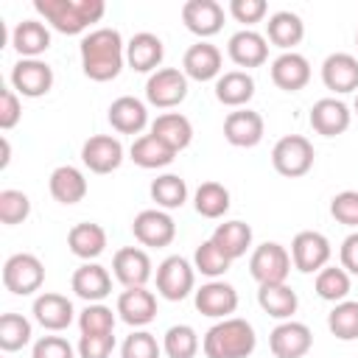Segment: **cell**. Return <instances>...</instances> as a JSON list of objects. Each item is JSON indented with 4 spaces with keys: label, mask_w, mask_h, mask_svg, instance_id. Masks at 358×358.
Returning a JSON list of instances; mask_svg holds the SVG:
<instances>
[{
    "label": "cell",
    "mask_w": 358,
    "mask_h": 358,
    "mask_svg": "<svg viewBox=\"0 0 358 358\" xmlns=\"http://www.w3.org/2000/svg\"><path fill=\"white\" fill-rule=\"evenodd\" d=\"M229 14L235 17V22H243L246 28H252L255 22H263V17L268 14L266 0H229Z\"/></svg>",
    "instance_id": "49"
},
{
    "label": "cell",
    "mask_w": 358,
    "mask_h": 358,
    "mask_svg": "<svg viewBox=\"0 0 358 358\" xmlns=\"http://www.w3.org/2000/svg\"><path fill=\"white\" fill-rule=\"evenodd\" d=\"M11 90L20 98H42L53 90V67L42 59H20L11 67Z\"/></svg>",
    "instance_id": "10"
},
{
    "label": "cell",
    "mask_w": 358,
    "mask_h": 358,
    "mask_svg": "<svg viewBox=\"0 0 358 358\" xmlns=\"http://www.w3.org/2000/svg\"><path fill=\"white\" fill-rule=\"evenodd\" d=\"M78 56H81V70L87 78L101 81V84L117 78L126 64V45H123L120 31L117 28L90 31L78 45Z\"/></svg>",
    "instance_id": "1"
},
{
    "label": "cell",
    "mask_w": 358,
    "mask_h": 358,
    "mask_svg": "<svg viewBox=\"0 0 358 358\" xmlns=\"http://www.w3.org/2000/svg\"><path fill=\"white\" fill-rule=\"evenodd\" d=\"M187 98V76L179 67H159L145 81V101L157 109H173Z\"/></svg>",
    "instance_id": "9"
},
{
    "label": "cell",
    "mask_w": 358,
    "mask_h": 358,
    "mask_svg": "<svg viewBox=\"0 0 358 358\" xmlns=\"http://www.w3.org/2000/svg\"><path fill=\"white\" fill-rule=\"evenodd\" d=\"M313 159H316L313 143L308 137H302V134H285L271 148V165H274V171L280 176H288V179L305 176L313 168Z\"/></svg>",
    "instance_id": "4"
},
{
    "label": "cell",
    "mask_w": 358,
    "mask_h": 358,
    "mask_svg": "<svg viewBox=\"0 0 358 358\" xmlns=\"http://www.w3.org/2000/svg\"><path fill=\"white\" fill-rule=\"evenodd\" d=\"M193 305L201 316L210 319H229L238 310V291L224 280H210L193 291Z\"/></svg>",
    "instance_id": "13"
},
{
    "label": "cell",
    "mask_w": 358,
    "mask_h": 358,
    "mask_svg": "<svg viewBox=\"0 0 358 358\" xmlns=\"http://www.w3.org/2000/svg\"><path fill=\"white\" fill-rule=\"evenodd\" d=\"M34 330L31 322L22 313H3L0 316V350L3 352H17L31 341Z\"/></svg>",
    "instance_id": "42"
},
{
    "label": "cell",
    "mask_w": 358,
    "mask_h": 358,
    "mask_svg": "<svg viewBox=\"0 0 358 358\" xmlns=\"http://www.w3.org/2000/svg\"><path fill=\"white\" fill-rule=\"evenodd\" d=\"M11 162V145H8V137H3V159H0V168H6Z\"/></svg>",
    "instance_id": "53"
},
{
    "label": "cell",
    "mask_w": 358,
    "mask_h": 358,
    "mask_svg": "<svg viewBox=\"0 0 358 358\" xmlns=\"http://www.w3.org/2000/svg\"><path fill=\"white\" fill-rule=\"evenodd\" d=\"M333 246L330 241L316 229H302L291 241V263L302 274H319L330 263Z\"/></svg>",
    "instance_id": "8"
},
{
    "label": "cell",
    "mask_w": 358,
    "mask_h": 358,
    "mask_svg": "<svg viewBox=\"0 0 358 358\" xmlns=\"http://www.w3.org/2000/svg\"><path fill=\"white\" fill-rule=\"evenodd\" d=\"M330 215L350 227V229H358V190H341L330 199Z\"/></svg>",
    "instance_id": "47"
},
{
    "label": "cell",
    "mask_w": 358,
    "mask_h": 358,
    "mask_svg": "<svg viewBox=\"0 0 358 358\" xmlns=\"http://www.w3.org/2000/svg\"><path fill=\"white\" fill-rule=\"evenodd\" d=\"M115 313L109 305L103 302H90L81 313H78V330L81 336H106L115 330Z\"/></svg>",
    "instance_id": "44"
},
{
    "label": "cell",
    "mask_w": 358,
    "mask_h": 358,
    "mask_svg": "<svg viewBox=\"0 0 358 358\" xmlns=\"http://www.w3.org/2000/svg\"><path fill=\"white\" fill-rule=\"evenodd\" d=\"M229 266H232V260L207 238V241H201L199 246H196V252H193V268L199 271V274H204V277H210V280H218V277H224L227 271H229Z\"/></svg>",
    "instance_id": "41"
},
{
    "label": "cell",
    "mask_w": 358,
    "mask_h": 358,
    "mask_svg": "<svg viewBox=\"0 0 358 358\" xmlns=\"http://www.w3.org/2000/svg\"><path fill=\"white\" fill-rule=\"evenodd\" d=\"M355 45H358V31H355Z\"/></svg>",
    "instance_id": "55"
},
{
    "label": "cell",
    "mask_w": 358,
    "mask_h": 358,
    "mask_svg": "<svg viewBox=\"0 0 358 358\" xmlns=\"http://www.w3.org/2000/svg\"><path fill=\"white\" fill-rule=\"evenodd\" d=\"M313 347V333L302 322H280L268 333V350L274 358H305Z\"/></svg>",
    "instance_id": "14"
},
{
    "label": "cell",
    "mask_w": 358,
    "mask_h": 358,
    "mask_svg": "<svg viewBox=\"0 0 358 358\" xmlns=\"http://www.w3.org/2000/svg\"><path fill=\"white\" fill-rule=\"evenodd\" d=\"M162 352L168 358H196L199 352V333L190 324H173L162 336Z\"/></svg>",
    "instance_id": "43"
},
{
    "label": "cell",
    "mask_w": 358,
    "mask_h": 358,
    "mask_svg": "<svg viewBox=\"0 0 358 358\" xmlns=\"http://www.w3.org/2000/svg\"><path fill=\"white\" fill-rule=\"evenodd\" d=\"M316 296L324 299V302H344L347 294H350V274L341 268V266H324L319 274H316Z\"/></svg>",
    "instance_id": "39"
},
{
    "label": "cell",
    "mask_w": 358,
    "mask_h": 358,
    "mask_svg": "<svg viewBox=\"0 0 358 358\" xmlns=\"http://www.w3.org/2000/svg\"><path fill=\"white\" fill-rule=\"evenodd\" d=\"M255 347H257L255 327L241 316L215 322L201 338V350L207 358H249Z\"/></svg>",
    "instance_id": "3"
},
{
    "label": "cell",
    "mask_w": 358,
    "mask_h": 358,
    "mask_svg": "<svg viewBox=\"0 0 358 358\" xmlns=\"http://www.w3.org/2000/svg\"><path fill=\"white\" fill-rule=\"evenodd\" d=\"M70 285H73L76 296L84 299L87 305H90V302H103V299L112 294V274H109L101 263L90 260V263H81V266L73 271Z\"/></svg>",
    "instance_id": "25"
},
{
    "label": "cell",
    "mask_w": 358,
    "mask_h": 358,
    "mask_svg": "<svg viewBox=\"0 0 358 358\" xmlns=\"http://www.w3.org/2000/svg\"><path fill=\"white\" fill-rule=\"evenodd\" d=\"M291 252L277 243V241H266L260 243L252 257H249V274L257 280V285H274V282H285L291 274Z\"/></svg>",
    "instance_id": "7"
},
{
    "label": "cell",
    "mask_w": 358,
    "mask_h": 358,
    "mask_svg": "<svg viewBox=\"0 0 358 358\" xmlns=\"http://www.w3.org/2000/svg\"><path fill=\"white\" fill-rule=\"evenodd\" d=\"M193 207L201 218H224L229 210V190L221 182H201L193 193Z\"/></svg>",
    "instance_id": "37"
},
{
    "label": "cell",
    "mask_w": 358,
    "mask_h": 358,
    "mask_svg": "<svg viewBox=\"0 0 358 358\" xmlns=\"http://www.w3.org/2000/svg\"><path fill=\"white\" fill-rule=\"evenodd\" d=\"M129 157H131L134 165H140L145 171H157V168H168L176 159V151H171L159 137H154L148 131V134L134 137V143L129 148Z\"/></svg>",
    "instance_id": "35"
},
{
    "label": "cell",
    "mask_w": 358,
    "mask_h": 358,
    "mask_svg": "<svg viewBox=\"0 0 358 358\" xmlns=\"http://www.w3.org/2000/svg\"><path fill=\"white\" fill-rule=\"evenodd\" d=\"M196 288V268L182 255H168L157 266V294L168 302H182Z\"/></svg>",
    "instance_id": "5"
},
{
    "label": "cell",
    "mask_w": 358,
    "mask_h": 358,
    "mask_svg": "<svg viewBox=\"0 0 358 358\" xmlns=\"http://www.w3.org/2000/svg\"><path fill=\"white\" fill-rule=\"evenodd\" d=\"M11 48L20 59H39L50 48V28L42 20H22L11 31Z\"/></svg>",
    "instance_id": "28"
},
{
    "label": "cell",
    "mask_w": 358,
    "mask_h": 358,
    "mask_svg": "<svg viewBox=\"0 0 358 358\" xmlns=\"http://www.w3.org/2000/svg\"><path fill=\"white\" fill-rule=\"evenodd\" d=\"M20 117H22L20 95H17L14 90H8V87H3V90H0V129H3V131L14 129V126L20 123Z\"/></svg>",
    "instance_id": "51"
},
{
    "label": "cell",
    "mask_w": 358,
    "mask_h": 358,
    "mask_svg": "<svg viewBox=\"0 0 358 358\" xmlns=\"http://www.w3.org/2000/svg\"><path fill=\"white\" fill-rule=\"evenodd\" d=\"M165 56V45L157 34L151 31H140L126 42V64L134 73H157Z\"/></svg>",
    "instance_id": "21"
},
{
    "label": "cell",
    "mask_w": 358,
    "mask_h": 358,
    "mask_svg": "<svg viewBox=\"0 0 358 358\" xmlns=\"http://www.w3.org/2000/svg\"><path fill=\"white\" fill-rule=\"evenodd\" d=\"M308 120H310V129H313L316 134H322V137H338V134H344V131L350 129L352 112H350V106H347L344 101H338V98H319V101L310 106Z\"/></svg>",
    "instance_id": "18"
},
{
    "label": "cell",
    "mask_w": 358,
    "mask_h": 358,
    "mask_svg": "<svg viewBox=\"0 0 358 358\" xmlns=\"http://www.w3.org/2000/svg\"><path fill=\"white\" fill-rule=\"evenodd\" d=\"M215 98L224 106L243 109L255 98V78L246 70H227L215 78Z\"/></svg>",
    "instance_id": "29"
},
{
    "label": "cell",
    "mask_w": 358,
    "mask_h": 358,
    "mask_svg": "<svg viewBox=\"0 0 358 358\" xmlns=\"http://www.w3.org/2000/svg\"><path fill=\"white\" fill-rule=\"evenodd\" d=\"M302 36H305V22L294 11H274L266 22V39L282 53L294 50L302 42Z\"/></svg>",
    "instance_id": "31"
},
{
    "label": "cell",
    "mask_w": 358,
    "mask_h": 358,
    "mask_svg": "<svg viewBox=\"0 0 358 358\" xmlns=\"http://www.w3.org/2000/svg\"><path fill=\"white\" fill-rule=\"evenodd\" d=\"M227 53L238 67H243L249 73L252 67H260L268 62V39L263 34H257L255 28H241L229 36Z\"/></svg>",
    "instance_id": "17"
},
{
    "label": "cell",
    "mask_w": 358,
    "mask_h": 358,
    "mask_svg": "<svg viewBox=\"0 0 358 358\" xmlns=\"http://www.w3.org/2000/svg\"><path fill=\"white\" fill-rule=\"evenodd\" d=\"M159 355H162V344L148 330H134L120 344V358H159Z\"/></svg>",
    "instance_id": "46"
},
{
    "label": "cell",
    "mask_w": 358,
    "mask_h": 358,
    "mask_svg": "<svg viewBox=\"0 0 358 358\" xmlns=\"http://www.w3.org/2000/svg\"><path fill=\"white\" fill-rule=\"evenodd\" d=\"M338 257H341V268H344L347 274H358V229H352V232L341 241Z\"/></svg>",
    "instance_id": "52"
},
{
    "label": "cell",
    "mask_w": 358,
    "mask_h": 358,
    "mask_svg": "<svg viewBox=\"0 0 358 358\" xmlns=\"http://www.w3.org/2000/svg\"><path fill=\"white\" fill-rule=\"evenodd\" d=\"M28 215H31V199L22 190H14V187L0 190V221L6 227L22 224Z\"/></svg>",
    "instance_id": "45"
},
{
    "label": "cell",
    "mask_w": 358,
    "mask_h": 358,
    "mask_svg": "<svg viewBox=\"0 0 358 358\" xmlns=\"http://www.w3.org/2000/svg\"><path fill=\"white\" fill-rule=\"evenodd\" d=\"M352 109H355V115H358V95H355V103H352Z\"/></svg>",
    "instance_id": "54"
},
{
    "label": "cell",
    "mask_w": 358,
    "mask_h": 358,
    "mask_svg": "<svg viewBox=\"0 0 358 358\" xmlns=\"http://www.w3.org/2000/svg\"><path fill=\"white\" fill-rule=\"evenodd\" d=\"M112 350H115V336L106 333V336H81L78 338V358H112Z\"/></svg>",
    "instance_id": "50"
},
{
    "label": "cell",
    "mask_w": 358,
    "mask_h": 358,
    "mask_svg": "<svg viewBox=\"0 0 358 358\" xmlns=\"http://www.w3.org/2000/svg\"><path fill=\"white\" fill-rule=\"evenodd\" d=\"M271 81L282 92H299L310 81V62L302 53H296V50L280 53L271 62Z\"/></svg>",
    "instance_id": "24"
},
{
    "label": "cell",
    "mask_w": 358,
    "mask_h": 358,
    "mask_svg": "<svg viewBox=\"0 0 358 358\" xmlns=\"http://www.w3.org/2000/svg\"><path fill=\"white\" fill-rule=\"evenodd\" d=\"M106 117L117 134H140L148 126V106L134 95H120L109 103Z\"/></svg>",
    "instance_id": "27"
},
{
    "label": "cell",
    "mask_w": 358,
    "mask_h": 358,
    "mask_svg": "<svg viewBox=\"0 0 358 358\" xmlns=\"http://www.w3.org/2000/svg\"><path fill=\"white\" fill-rule=\"evenodd\" d=\"M266 134V123H263V115L243 106V109H235L224 117V140L235 148H255Z\"/></svg>",
    "instance_id": "15"
},
{
    "label": "cell",
    "mask_w": 358,
    "mask_h": 358,
    "mask_svg": "<svg viewBox=\"0 0 358 358\" xmlns=\"http://www.w3.org/2000/svg\"><path fill=\"white\" fill-rule=\"evenodd\" d=\"M151 134L159 137L171 151H182L193 140V123L182 112H162L151 120Z\"/></svg>",
    "instance_id": "33"
},
{
    "label": "cell",
    "mask_w": 358,
    "mask_h": 358,
    "mask_svg": "<svg viewBox=\"0 0 358 358\" xmlns=\"http://www.w3.org/2000/svg\"><path fill=\"white\" fill-rule=\"evenodd\" d=\"M115 310L129 327H145L157 319V296L148 288H126L120 291Z\"/></svg>",
    "instance_id": "23"
},
{
    "label": "cell",
    "mask_w": 358,
    "mask_h": 358,
    "mask_svg": "<svg viewBox=\"0 0 358 358\" xmlns=\"http://www.w3.org/2000/svg\"><path fill=\"white\" fill-rule=\"evenodd\" d=\"M34 8L45 22L67 36L87 31L92 22H101L106 14L103 0H34Z\"/></svg>",
    "instance_id": "2"
},
{
    "label": "cell",
    "mask_w": 358,
    "mask_h": 358,
    "mask_svg": "<svg viewBox=\"0 0 358 358\" xmlns=\"http://www.w3.org/2000/svg\"><path fill=\"white\" fill-rule=\"evenodd\" d=\"M327 330L341 341H355L358 338V302L355 299L336 302L333 310L327 313Z\"/></svg>",
    "instance_id": "40"
},
{
    "label": "cell",
    "mask_w": 358,
    "mask_h": 358,
    "mask_svg": "<svg viewBox=\"0 0 358 358\" xmlns=\"http://www.w3.org/2000/svg\"><path fill=\"white\" fill-rule=\"evenodd\" d=\"M67 246H70V252L76 257H81L84 263H90V260H95V257L103 255V249H106V229L101 224H95V221H81V224L70 227Z\"/></svg>",
    "instance_id": "32"
},
{
    "label": "cell",
    "mask_w": 358,
    "mask_h": 358,
    "mask_svg": "<svg viewBox=\"0 0 358 358\" xmlns=\"http://www.w3.org/2000/svg\"><path fill=\"white\" fill-rule=\"evenodd\" d=\"M81 162L92 173H112L123 162V143L112 134H92L81 145Z\"/></svg>",
    "instance_id": "19"
},
{
    "label": "cell",
    "mask_w": 358,
    "mask_h": 358,
    "mask_svg": "<svg viewBox=\"0 0 358 358\" xmlns=\"http://www.w3.org/2000/svg\"><path fill=\"white\" fill-rule=\"evenodd\" d=\"M151 257L140 246H123L112 257V274L123 288H145V282L154 277Z\"/></svg>",
    "instance_id": "12"
},
{
    "label": "cell",
    "mask_w": 358,
    "mask_h": 358,
    "mask_svg": "<svg viewBox=\"0 0 358 358\" xmlns=\"http://www.w3.org/2000/svg\"><path fill=\"white\" fill-rule=\"evenodd\" d=\"M34 319L39 327L50 330V333H62L73 324L76 319V310H73V302L64 296V294H56V291H45L34 299V308H31Z\"/></svg>",
    "instance_id": "20"
},
{
    "label": "cell",
    "mask_w": 358,
    "mask_h": 358,
    "mask_svg": "<svg viewBox=\"0 0 358 358\" xmlns=\"http://www.w3.org/2000/svg\"><path fill=\"white\" fill-rule=\"evenodd\" d=\"M48 190L59 204L70 207V204H78L87 196L90 185H87V176L76 165H59V168H53V173L48 179Z\"/></svg>",
    "instance_id": "30"
},
{
    "label": "cell",
    "mask_w": 358,
    "mask_h": 358,
    "mask_svg": "<svg viewBox=\"0 0 358 358\" xmlns=\"http://www.w3.org/2000/svg\"><path fill=\"white\" fill-rule=\"evenodd\" d=\"M182 22L199 39H210L224 28V6L215 0H187L182 6Z\"/></svg>",
    "instance_id": "16"
},
{
    "label": "cell",
    "mask_w": 358,
    "mask_h": 358,
    "mask_svg": "<svg viewBox=\"0 0 358 358\" xmlns=\"http://www.w3.org/2000/svg\"><path fill=\"white\" fill-rule=\"evenodd\" d=\"M45 282V266L31 252H17L3 263V285L17 296H31Z\"/></svg>",
    "instance_id": "6"
},
{
    "label": "cell",
    "mask_w": 358,
    "mask_h": 358,
    "mask_svg": "<svg viewBox=\"0 0 358 358\" xmlns=\"http://www.w3.org/2000/svg\"><path fill=\"white\" fill-rule=\"evenodd\" d=\"M322 84L336 95L358 90V59L352 53H330L322 62Z\"/></svg>",
    "instance_id": "26"
},
{
    "label": "cell",
    "mask_w": 358,
    "mask_h": 358,
    "mask_svg": "<svg viewBox=\"0 0 358 358\" xmlns=\"http://www.w3.org/2000/svg\"><path fill=\"white\" fill-rule=\"evenodd\" d=\"M131 232H134V238L143 246L162 249V246H171L173 243V238H176V221L171 218L168 210L151 207V210H143V213L134 215Z\"/></svg>",
    "instance_id": "11"
},
{
    "label": "cell",
    "mask_w": 358,
    "mask_h": 358,
    "mask_svg": "<svg viewBox=\"0 0 358 358\" xmlns=\"http://www.w3.org/2000/svg\"><path fill=\"white\" fill-rule=\"evenodd\" d=\"M257 305L271 319L288 322L299 308V296L288 282H274V285H260L257 288Z\"/></svg>",
    "instance_id": "34"
},
{
    "label": "cell",
    "mask_w": 358,
    "mask_h": 358,
    "mask_svg": "<svg viewBox=\"0 0 358 358\" xmlns=\"http://www.w3.org/2000/svg\"><path fill=\"white\" fill-rule=\"evenodd\" d=\"M31 358H76V350L64 336H42L34 341Z\"/></svg>",
    "instance_id": "48"
},
{
    "label": "cell",
    "mask_w": 358,
    "mask_h": 358,
    "mask_svg": "<svg viewBox=\"0 0 358 358\" xmlns=\"http://www.w3.org/2000/svg\"><path fill=\"white\" fill-rule=\"evenodd\" d=\"M210 241L229 257V260H238L249 252L252 246V227L243 224V221H224L213 229Z\"/></svg>",
    "instance_id": "36"
},
{
    "label": "cell",
    "mask_w": 358,
    "mask_h": 358,
    "mask_svg": "<svg viewBox=\"0 0 358 358\" xmlns=\"http://www.w3.org/2000/svg\"><path fill=\"white\" fill-rule=\"evenodd\" d=\"M221 64H224V56L221 50L213 45V42H204L199 39L196 45H190L182 56V73L193 81H213L221 76Z\"/></svg>",
    "instance_id": "22"
},
{
    "label": "cell",
    "mask_w": 358,
    "mask_h": 358,
    "mask_svg": "<svg viewBox=\"0 0 358 358\" xmlns=\"http://www.w3.org/2000/svg\"><path fill=\"white\" fill-rule=\"evenodd\" d=\"M148 193L159 210H176L187 201V182L179 173H162L151 182Z\"/></svg>",
    "instance_id": "38"
}]
</instances>
